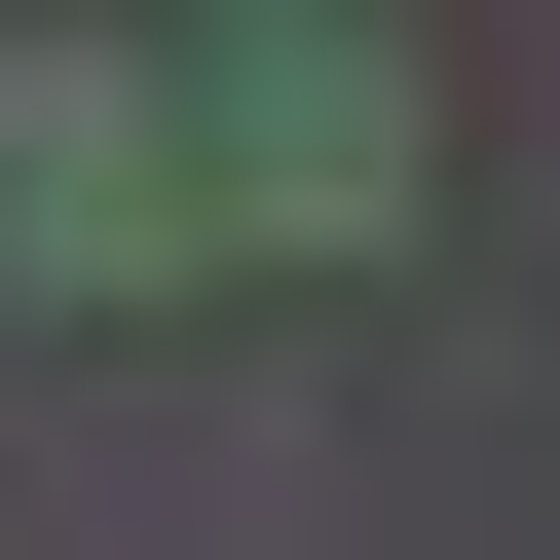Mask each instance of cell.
<instances>
[{
  "label": "cell",
  "mask_w": 560,
  "mask_h": 560,
  "mask_svg": "<svg viewBox=\"0 0 560 560\" xmlns=\"http://www.w3.org/2000/svg\"><path fill=\"white\" fill-rule=\"evenodd\" d=\"M224 224H261V261H411V224H448V113H411L374 0H261V75H224Z\"/></svg>",
  "instance_id": "cell-1"
},
{
  "label": "cell",
  "mask_w": 560,
  "mask_h": 560,
  "mask_svg": "<svg viewBox=\"0 0 560 560\" xmlns=\"http://www.w3.org/2000/svg\"><path fill=\"white\" fill-rule=\"evenodd\" d=\"M38 261H75V300H150V261H187V187H150V75H38Z\"/></svg>",
  "instance_id": "cell-2"
}]
</instances>
